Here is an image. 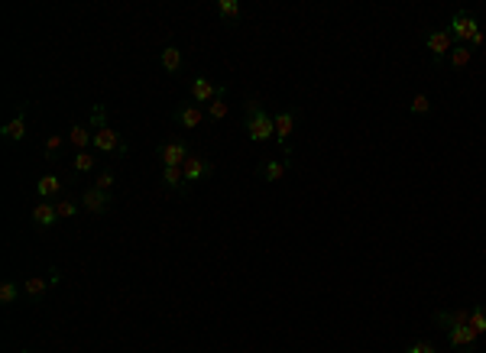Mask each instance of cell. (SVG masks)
<instances>
[{
    "mask_svg": "<svg viewBox=\"0 0 486 353\" xmlns=\"http://www.w3.org/2000/svg\"><path fill=\"white\" fill-rule=\"evenodd\" d=\"M205 114H208V123L224 120V117H227V98H214L211 104L205 108Z\"/></svg>",
    "mask_w": 486,
    "mask_h": 353,
    "instance_id": "26",
    "label": "cell"
},
{
    "mask_svg": "<svg viewBox=\"0 0 486 353\" xmlns=\"http://www.w3.org/2000/svg\"><path fill=\"white\" fill-rule=\"evenodd\" d=\"M16 299H20V285H16L13 279H4V282H0V305L10 308Z\"/></svg>",
    "mask_w": 486,
    "mask_h": 353,
    "instance_id": "25",
    "label": "cell"
},
{
    "mask_svg": "<svg viewBox=\"0 0 486 353\" xmlns=\"http://www.w3.org/2000/svg\"><path fill=\"white\" fill-rule=\"evenodd\" d=\"M98 169V153L84 149V153H75V172L72 175H81V172H94Z\"/></svg>",
    "mask_w": 486,
    "mask_h": 353,
    "instance_id": "23",
    "label": "cell"
},
{
    "mask_svg": "<svg viewBox=\"0 0 486 353\" xmlns=\"http://www.w3.org/2000/svg\"><path fill=\"white\" fill-rule=\"evenodd\" d=\"M69 137V146H75L78 153H84V149L94 146V130L88 127V123H72V130L65 133Z\"/></svg>",
    "mask_w": 486,
    "mask_h": 353,
    "instance_id": "16",
    "label": "cell"
},
{
    "mask_svg": "<svg viewBox=\"0 0 486 353\" xmlns=\"http://www.w3.org/2000/svg\"><path fill=\"white\" fill-rule=\"evenodd\" d=\"M114 166H104V169H98V175H94V188H101V192H111L114 195Z\"/></svg>",
    "mask_w": 486,
    "mask_h": 353,
    "instance_id": "24",
    "label": "cell"
},
{
    "mask_svg": "<svg viewBox=\"0 0 486 353\" xmlns=\"http://www.w3.org/2000/svg\"><path fill=\"white\" fill-rule=\"evenodd\" d=\"M470 328L477 334H486V305H470Z\"/></svg>",
    "mask_w": 486,
    "mask_h": 353,
    "instance_id": "29",
    "label": "cell"
},
{
    "mask_svg": "<svg viewBox=\"0 0 486 353\" xmlns=\"http://www.w3.org/2000/svg\"><path fill=\"white\" fill-rule=\"evenodd\" d=\"M214 98H227V85H214L208 75H195L188 81V100H195L198 108H208Z\"/></svg>",
    "mask_w": 486,
    "mask_h": 353,
    "instance_id": "4",
    "label": "cell"
},
{
    "mask_svg": "<svg viewBox=\"0 0 486 353\" xmlns=\"http://www.w3.org/2000/svg\"><path fill=\"white\" fill-rule=\"evenodd\" d=\"M55 211H59V221H72V217L81 211V201L69 198V195H62V198H55Z\"/></svg>",
    "mask_w": 486,
    "mask_h": 353,
    "instance_id": "22",
    "label": "cell"
},
{
    "mask_svg": "<svg viewBox=\"0 0 486 353\" xmlns=\"http://www.w3.org/2000/svg\"><path fill=\"white\" fill-rule=\"evenodd\" d=\"M409 114H415V117H428V114H431V100H428V94H412Z\"/></svg>",
    "mask_w": 486,
    "mask_h": 353,
    "instance_id": "27",
    "label": "cell"
},
{
    "mask_svg": "<svg viewBox=\"0 0 486 353\" xmlns=\"http://www.w3.org/2000/svg\"><path fill=\"white\" fill-rule=\"evenodd\" d=\"M477 26H480V20H477L473 10H457V13L451 16L448 30H451V36H454L457 46H467V39H470V33L477 30Z\"/></svg>",
    "mask_w": 486,
    "mask_h": 353,
    "instance_id": "6",
    "label": "cell"
},
{
    "mask_svg": "<svg viewBox=\"0 0 486 353\" xmlns=\"http://www.w3.org/2000/svg\"><path fill=\"white\" fill-rule=\"evenodd\" d=\"M69 146V137L65 133H52V137L43 143V156H46V162H59V156H62V149Z\"/></svg>",
    "mask_w": 486,
    "mask_h": 353,
    "instance_id": "20",
    "label": "cell"
},
{
    "mask_svg": "<svg viewBox=\"0 0 486 353\" xmlns=\"http://www.w3.org/2000/svg\"><path fill=\"white\" fill-rule=\"evenodd\" d=\"M483 42H486V33H483V26H477V30L470 33V39H467V46H470L473 52H477V49L483 46Z\"/></svg>",
    "mask_w": 486,
    "mask_h": 353,
    "instance_id": "31",
    "label": "cell"
},
{
    "mask_svg": "<svg viewBox=\"0 0 486 353\" xmlns=\"http://www.w3.org/2000/svg\"><path fill=\"white\" fill-rule=\"evenodd\" d=\"M243 133H247L253 143H269V139H276V117L266 114L259 94H250L247 104H243Z\"/></svg>",
    "mask_w": 486,
    "mask_h": 353,
    "instance_id": "1",
    "label": "cell"
},
{
    "mask_svg": "<svg viewBox=\"0 0 486 353\" xmlns=\"http://www.w3.org/2000/svg\"><path fill=\"white\" fill-rule=\"evenodd\" d=\"M470 59H473V49L470 46H454L444 65H448V69H454V71H460V69H467V65H470Z\"/></svg>",
    "mask_w": 486,
    "mask_h": 353,
    "instance_id": "21",
    "label": "cell"
},
{
    "mask_svg": "<svg viewBox=\"0 0 486 353\" xmlns=\"http://www.w3.org/2000/svg\"><path fill=\"white\" fill-rule=\"evenodd\" d=\"M0 137H4V139H13V143H23V139L30 137V127H26V104H20V114L0 127Z\"/></svg>",
    "mask_w": 486,
    "mask_h": 353,
    "instance_id": "14",
    "label": "cell"
},
{
    "mask_svg": "<svg viewBox=\"0 0 486 353\" xmlns=\"http://www.w3.org/2000/svg\"><path fill=\"white\" fill-rule=\"evenodd\" d=\"M156 156H159L162 169H166V166L182 169L185 162L191 159V143L185 137H172V139H166V143H159V146H156Z\"/></svg>",
    "mask_w": 486,
    "mask_h": 353,
    "instance_id": "3",
    "label": "cell"
},
{
    "mask_svg": "<svg viewBox=\"0 0 486 353\" xmlns=\"http://www.w3.org/2000/svg\"><path fill=\"white\" fill-rule=\"evenodd\" d=\"M434 328H460V324H470V308H444V311H434Z\"/></svg>",
    "mask_w": 486,
    "mask_h": 353,
    "instance_id": "12",
    "label": "cell"
},
{
    "mask_svg": "<svg viewBox=\"0 0 486 353\" xmlns=\"http://www.w3.org/2000/svg\"><path fill=\"white\" fill-rule=\"evenodd\" d=\"M289 166L292 162H286V159H266V162H259V178H263V182H279L282 175H286V172H289Z\"/></svg>",
    "mask_w": 486,
    "mask_h": 353,
    "instance_id": "19",
    "label": "cell"
},
{
    "mask_svg": "<svg viewBox=\"0 0 486 353\" xmlns=\"http://www.w3.org/2000/svg\"><path fill=\"white\" fill-rule=\"evenodd\" d=\"M88 127H91L94 133L104 130V127H111V123H107V108H104V104H94V108H91V117H88Z\"/></svg>",
    "mask_w": 486,
    "mask_h": 353,
    "instance_id": "28",
    "label": "cell"
},
{
    "mask_svg": "<svg viewBox=\"0 0 486 353\" xmlns=\"http://www.w3.org/2000/svg\"><path fill=\"white\" fill-rule=\"evenodd\" d=\"M405 353H438V350H434V344H431L428 337H418L415 344L405 347Z\"/></svg>",
    "mask_w": 486,
    "mask_h": 353,
    "instance_id": "30",
    "label": "cell"
},
{
    "mask_svg": "<svg viewBox=\"0 0 486 353\" xmlns=\"http://www.w3.org/2000/svg\"><path fill=\"white\" fill-rule=\"evenodd\" d=\"M454 36H451L448 26H434V30H425V49H428V59H431L434 69H441L448 62L451 49H454Z\"/></svg>",
    "mask_w": 486,
    "mask_h": 353,
    "instance_id": "2",
    "label": "cell"
},
{
    "mask_svg": "<svg viewBox=\"0 0 486 353\" xmlns=\"http://www.w3.org/2000/svg\"><path fill=\"white\" fill-rule=\"evenodd\" d=\"M172 120H175V127H182V130H195V127H201V120H208V114H205V108H198L195 100H182V104H175Z\"/></svg>",
    "mask_w": 486,
    "mask_h": 353,
    "instance_id": "8",
    "label": "cell"
},
{
    "mask_svg": "<svg viewBox=\"0 0 486 353\" xmlns=\"http://www.w3.org/2000/svg\"><path fill=\"white\" fill-rule=\"evenodd\" d=\"M477 340H480V334L470 328V324H460V328L448 330V347L451 350H477Z\"/></svg>",
    "mask_w": 486,
    "mask_h": 353,
    "instance_id": "11",
    "label": "cell"
},
{
    "mask_svg": "<svg viewBox=\"0 0 486 353\" xmlns=\"http://www.w3.org/2000/svg\"><path fill=\"white\" fill-rule=\"evenodd\" d=\"M69 185L72 182H65V178H59V175H43L36 182V195L43 201H55V198H62V195L69 192Z\"/></svg>",
    "mask_w": 486,
    "mask_h": 353,
    "instance_id": "13",
    "label": "cell"
},
{
    "mask_svg": "<svg viewBox=\"0 0 486 353\" xmlns=\"http://www.w3.org/2000/svg\"><path fill=\"white\" fill-rule=\"evenodd\" d=\"M81 211H88V214H107L111 211V204H114V195L111 192H101V188H84L81 198Z\"/></svg>",
    "mask_w": 486,
    "mask_h": 353,
    "instance_id": "10",
    "label": "cell"
},
{
    "mask_svg": "<svg viewBox=\"0 0 486 353\" xmlns=\"http://www.w3.org/2000/svg\"><path fill=\"white\" fill-rule=\"evenodd\" d=\"M159 65H162V71H166V75H182V69H185V52L179 46H166L159 52Z\"/></svg>",
    "mask_w": 486,
    "mask_h": 353,
    "instance_id": "15",
    "label": "cell"
},
{
    "mask_svg": "<svg viewBox=\"0 0 486 353\" xmlns=\"http://www.w3.org/2000/svg\"><path fill=\"white\" fill-rule=\"evenodd\" d=\"M182 172H185V188H195L198 182H208V178L214 175V162L211 159H205V156H198V153H191V159L182 166Z\"/></svg>",
    "mask_w": 486,
    "mask_h": 353,
    "instance_id": "5",
    "label": "cell"
},
{
    "mask_svg": "<svg viewBox=\"0 0 486 353\" xmlns=\"http://www.w3.org/2000/svg\"><path fill=\"white\" fill-rule=\"evenodd\" d=\"M295 120H298V108L282 110V114L276 117V143L282 146V153H286V159H289V162H292V146H289V139H292V133H295Z\"/></svg>",
    "mask_w": 486,
    "mask_h": 353,
    "instance_id": "7",
    "label": "cell"
},
{
    "mask_svg": "<svg viewBox=\"0 0 486 353\" xmlns=\"http://www.w3.org/2000/svg\"><path fill=\"white\" fill-rule=\"evenodd\" d=\"M214 7H217V16H220V23L224 26H237L243 20V4L240 0H217Z\"/></svg>",
    "mask_w": 486,
    "mask_h": 353,
    "instance_id": "17",
    "label": "cell"
},
{
    "mask_svg": "<svg viewBox=\"0 0 486 353\" xmlns=\"http://www.w3.org/2000/svg\"><path fill=\"white\" fill-rule=\"evenodd\" d=\"M30 221H33V227H36L39 233L52 231L55 224H59V211H55V201H36V204H33V211H30Z\"/></svg>",
    "mask_w": 486,
    "mask_h": 353,
    "instance_id": "9",
    "label": "cell"
},
{
    "mask_svg": "<svg viewBox=\"0 0 486 353\" xmlns=\"http://www.w3.org/2000/svg\"><path fill=\"white\" fill-rule=\"evenodd\" d=\"M52 279H39V276H30L23 282V295H26V301H33V305H36V301H43L46 299V292L49 289H52Z\"/></svg>",
    "mask_w": 486,
    "mask_h": 353,
    "instance_id": "18",
    "label": "cell"
},
{
    "mask_svg": "<svg viewBox=\"0 0 486 353\" xmlns=\"http://www.w3.org/2000/svg\"><path fill=\"white\" fill-rule=\"evenodd\" d=\"M20 353H33V350H20Z\"/></svg>",
    "mask_w": 486,
    "mask_h": 353,
    "instance_id": "32",
    "label": "cell"
}]
</instances>
